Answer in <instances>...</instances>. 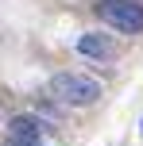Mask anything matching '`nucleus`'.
Segmentation results:
<instances>
[{"instance_id":"1","label":"nucleus","mask_w":143,"mask_h":146,"mask_svg":"<svg viewBox=\"0 0 143 146\" xmlns=\"http://www.w3.org/2000/svg\"><path fill=\"white\" fill-rule=\"evenodd\" d=\"M50 92L62 104H93L101 96V85L93 77H81V73H54L50 77Z\"/></svg>"},{"instance_id":"2","label":"nucleus","mask_w":143,"mask_h":146,"mask_svg":"<svg viewBox=\"0 0 143 146\" xmlns=\"http://www.w3.org/2000/svg\"><path fill=\"white\" fill-rule=\"evenodd\" d=\"M97 15L105 23H112L116 31H128V35L143 31V4H132V0H101Z\"/></svg>"},{"instance_id":"3","label":"nucleus","mask_w":143,"mask_h":146,"mask_svg":"<svg viewBox=\"0 0 143 146\" xmlns=\"http://www.w3.org/2000/svg\"><path fill=\"white\" fill-rule=\"evenodd\" d=\"M46 123L35 115H15L12 123H8V135H12V146H35L39 139H43Z\"/></svg>"},{"instance_id":"4","label":"nucleus","mask_w":143,"mask_h":146,"mask_svg":"<svg viewBox=\"0 0 143 146\" xmlns=\"http://www.w3.org/2000/svg\"><path fill=\"white\" fill-rule=\"evenodd\" d=\"M77 54H85V58H97V62H112V58H116V42H112L108 35L89 31V35L77 38Z\"/></svg>"},{"instance_id":"5","label":"nucleus","mask_w":143,"mask_h":146,"mask_svg":"<svg viewBox=\"0 0 143 146\" xmlns=\"http://www.w3.org/2000/svg\"><path fill=\"white\" fill-rule=\"evenodd\" d=\"M35 146H43V142H35Z\"/></svg>"}]
</instances>
